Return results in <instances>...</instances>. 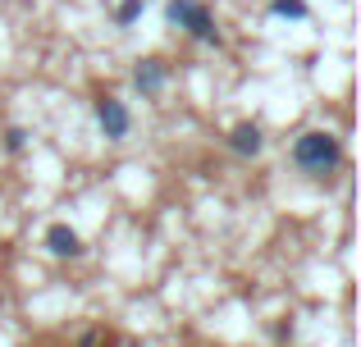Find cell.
<instances>
[{"mask_svg":"<svg viewBox=\"0 0 361 347\" xmlns=\"http://www.w3.org/2000/svg\"><path fill=\"white\" fill-rule=\"evenodd\" d=\"M165 18H169V27H183V32L197 37V42L220 46L215 14H211V5H202V0H169V5H165Z\"/></svg>","mask_w":361,"mask_h":347,"instance_id":"cell-2","label":"cell"},{"mask_svg":"<svg viewBox=\"0 0 361 347\" xmlns=\"http://www.w3.org/2000/svg\"><path fill=\"white\" fill-rule=\"evenodd\" d=\"M270 14L274 18H307L311 5H307V0H270Z\"/></svg>","mask_w":361,"mask_h":347,"instance_id":"cell-7","label":"cell"},{"mask_svg":"<svg viewBox=\"0 0 361 347\" xmlns=\"http://www.w3.org/2000/svg\"><path fill=\"white\" fill-rule=\"evenodd\" d=\"M142 14H147V0H119V9H115V23H119V27H133Z\"/></svg>","mask_w":361,"mask_h":347,"instance_id":"cell-8","label":"cell"},{"mask_svg":"<svg viewBox=\"0 0 361 347\" xmlns=\"http://www.w3.org/2000/svg\"><path fill=\"white\" fill-rule=\"evenodd\" d=\"M97 124H101V133H106L110 142H119V137H128L133 115H128V106H123V101L101 96V101H97Z\"/></svg>","mask_w":361,"mask_h":347,"instance_id":"cell-3","label":"cell"},{"mask_svg":"<svg viewBox=\"0 0 361 347\" xmlns=\"http://www.w3.org/2000/svg\"><path fill=\"white\" fill-rule=\"evenodd\" d=\"M128 347H137V343H128Z\"/></svg>","mask_w":361,"mask_h":347,"instance_id":"cell-10","label":"cell"},{"mask_svg":"<svg viewBox=\"0 0 361 347\" xmlns=\"http://www.w3.org/2000/svg\"><path fill=\"white\" fill-rule=\"evenodd\" d=\"M165 82H169V64L165 60H142L137 69H133V87H137L142 96H156Z\"/></svg>","mask_w":361,"mask_h":347,"instance_id":"cell-4","label":"cell"},{"mask_svg":"<svg viewBox=\"0 0 361 347\" xmlns=\"http://www.w3.org/2000/svg\"><path fill=\"white\" fill-rule=\"evenodd\" d=\"M261 146H265V137H261V128H256V124H238L229 133V151L233 156H247V160H252V156H261Z\"/></svg>","mask_w":361,"mask_h":347,"instance_id":"cell-5","label":"cell"},{"mask_svg":"<svg viewBox=\"0 0 361 347\" xmlns=\"http://www.w3.org/2000/svg\"><path fill=\"white\" fill-rule=\"evenodd\" d=\"M46 247H51L55 256H78L82 242H78V233H73L69 224H51V229H46Z\"/></svg>","mask_w":361,"mask_h":347,"instance_id":"cell-6","label":"cell"},{"mask_svg":"<svg viewBox=\"0 0 361 347\" xmlns=\"http://www.w3.org/2000/svg\"><path fill=\"white\" fill-rule=\"evenodd\" d=\"M293 160H298L302 174L325 178V174L338 170V160H343V146H338L334 133H325V128H311V133H302L298 142H293Z\"/></svg>","mask_w":361,"mask_h":347,"instance_id":"cell-1","label":"cell"},{"mask_svg":"<svg viewBox=\"0 0 361 347\" xmlns=\"http://www.w3.org/2000/svg\"><path fill=\"white\" fill-rule=\"evenodd\" d=\"M5 146H9V151H23V146H27V133H23V128H9V133H5Z\"/></svg>","mask_w":361,"mask_h":347,"instance_id":"cell-9","label":"cell"}]
</instances>
